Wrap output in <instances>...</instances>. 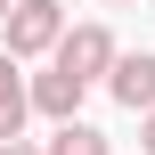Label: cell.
<instances>
[{"label": "cell", "instance_id": "6da1fadb", "mask_svg": "<svg viewBox=\"0 0 155 155\" xmlns=\"http://www.w3.org/2000/svg\"><path fill=\"white\" fill-rule=\"evenodd\" d=\"M57 41H65V8L57 0H16L8 8V57L25 65V57H57Z\"/></svg>", "mask_w": 155, "mask_h": 155}, {"label": "cell", "instance_id": "7a4b0ae2", "mask_svg": "<svg viewBox=\"0 0 155 155\" xmlns=\"http://www.w3.org/2000/svg\"><path fill=\"white\" fill-rule=\"evenodd\" d=\"M114 57H123V49H114V33H106V25H74V33L57 41V65H65L74 82H106V74H114Z\"/></svg>", "mask_w": 155, "mask_h": 155}, {"label": "cell", "instance_id": "3957f363", "mask_svg": "<svg viewBox=\"0 0 155 155\" xmlns=\"http://www.w3.org/2000/svg\"><path fill=\"white\" fill-rule=\"evenodd\" d=\"M106 90H114V106L155 114V57H147V49H123V57H114V74H106Z\"/></svg>", "mask_w": 155, "mask_h": 155}, {"label": "cell", "instance_id": "277c9868", "mask_svg": "<svg viewBox=\"0 0 155 155\" xmlns=\"http://www.w3.org/2000/svg\"><path fill=\"white\" fill-rule=\"evenodd\" d=\"M82 90H90V82H74L65 65H49V74H33V114H49V123H82Z\"/></svg>", "mask_w": 155, "mask_h": 155}, {"label": "cell", "instance_id": "5b68a950", "mask_svg": "<svg viewBox=\"0 0 155 155\" xmlns=\"http://www.w3.org/2000/svg\"><path fill=\"white\" fill-rule=\"evenodd\" d=\"M41 155H114V139H106L98 123H57V131H49V147H41Z\"/></svg>", "mask_w": 155, "mask_h": 155}, {"label": "cell", "instance_id": "8992f818", "mask_svg": "<svg viewBox=\"0 0 155 155\" xmlns=\"http://www.w3.org/2000/svg\"><path fill=\"white\" fill-rule=\"evenodd\" d=\"M25 114H33V98H0V147L25 139Z\"/></svg>", "mask_w": 155, "mask_h": 155}, {"label": "cell", "instance_id": "52a82bcc", "mask_svg": "<svg viewBox=\"0 0 155 155\" xmlns=\"http://www.w3.org/2000/svg\"><path fill=\"white\" fill-rule=\"evenodd\" d=\"M139 147H147V155H155V114H139Z\"/></svg>", "mask_w": 155, "mask_h": 155}, {"label": "cell", "instance_id": "ba28073f", "mask_svg": "<svg viewBox=\"0 0 155 155\" xmlns=\"http://www.w3.org/2000/svg\"><path fill=\"white\" fill-rule=\"evenodd\" d=\"M0 155H41V147H25V139H8V147H0Z\"/></svg>", "mask_w": 155, "mask_h": 155}, {"label": "cell", "instance_id": "9c48e42d", "mask_svg": "<svg viewBox=\"0 0 155 155\" xmlns=\"http://www.w3.org/2000/svg\"><path fill=\"white\" fill-rule=\"evenodd\" d=\"M8 8H16V0H0V25H8Z\"/></svg>", "mask_w": 155, "mask_h": 155}, {"label": "cell", "instance_id": "30bf717a", "mask_svg": "<svg viewBox=\"0 0 155 155\" xmlns=\"http://www.w3.org/2000/svg\"><path fill=\"white\" fill-rule=\"evenodd\" d=\"M106 8H131V0H106Z\"/></svg>", "mask_w": 155, "mask_h": 155}]
</instances>
